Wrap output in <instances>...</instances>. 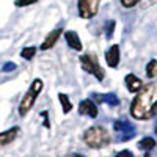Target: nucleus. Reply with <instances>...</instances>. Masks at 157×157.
<instances>
[{
    "instance_id": "1",
    "label": "nucleus",
    "mask_w": 157,
    "mask_h": 157,
    "mask_svg": "<svg viewBox=\"0 0 157 157\" xmlns=\"http://www.w3.org/2000/svg\"><path fill=\"white\" fill-rule=\"evenodd\" d=\"M157 110V85L149 83L143 86L130 104V116L140 121H146L155 115Z\"/></svg>"
},
{
    "instance_id": "2",
    "label": "nucleus",
    "mask_w": 157,
    "mask_h": 157,
    "mask_svg": "<svg viewBox=\"0 0 157 157\" xmlns=\"http://www.w3.org/2000/svg\"><path fill=\"white\" fill-rule=\"evenodd\" d=\"M83 141L90 148L93 149H101L104 146H107L112 141V137L109 134V130L104 126H91L85 130L83 134Z\"/></svg>"
},
{
    "instance_id": "3",
    "label": "nucleus",
    "mask_w": 157,
    "mask_h": 157,
    "mask_svg": "<svg viewBox=\"0 0 157 157\" xmlns=\"http://www.w3.org/2000/svg\"><path fill=\"white\" fill-rule=\"evenodd\" d=\"M43 86H44V83H43L41 78H35V80L32 82L29 91L24 94V98H22V101H21V104H19V115H21V116H25V115H27V113L33 109L35 101L38 99V96H39V93H41Z\"/></svg>"
},
{
    "instance_id": "4",
    "label": "nucleus",
    "mask_w": 157,
    "mask_h": 157,
    "mask_svg": "<svg viewBox=\"0 0 157 157\" xmlns=\"http://www.w3.org/2000/svg\"><path fill=\"white\" fill-rule=\"evenodd\" d=\"M80 66L85 72L94 75L99 82L104 80V77H105V72H104V69L101 68V64L98 61V57L91 55V54H83L80 55Z\"/></svg>"
},
{
    "instance_id": "5",
    "label": "nucleus",
    "mask_w": 157,
    "mask_h": 157,
    "mask_svg": "<svg viewBox=\"0 0 157 157\" xmlns=\"http://www.w3.org/2000/svg\"><path fill=\"white\" fill-rule=\"evenodd\" d=\"M78 16L82 19H91L98 14V0H77Z\"/></svg>"
},
{
    "instance_id": "6",
    "label": "nucleus",
    "mask_w": 157,
    "mask_h": 157,
    "mask_svg": "<svg viewBox=\"0 0 157 157\" xmlns=\"http://www.w3.org/2000/svg\"><path fill=\"white\" fill-rule=\"evenodd\" d=\"M113 127H115V132L120 134V140L121 141H127V140H130L135 135V127L130 124L129 121H124V120L116 121L113 124Z\"/></svg>"
},
{
    "instance_id": "7",
    "label": "nucleus",
    "mask_w": 157,
    "mask_h": 157,
    "mask_svg": "<svg viewBox=\"0 0 157 157\" xmlns=\"http://www.w3.org/2000/svg\"><path fill=\"white\" fill-rule=\"evenodd\" d=\"M78 113L80 115H88L90 118H96L98 116V107L96 104L91 101V99H85L78 104Z\"/></svg>"
},
{
    "instance_id": "8",
    "label": "nucleus",
    "mask_w": 157,
    "mask_h": 157,
    "mask_svg": "<svg viewBox=\"0 0 157 157\" xmlns=\"http://www.w3.org/2000/svg\"><path fill=\"white\" fill-rule=\"evenodd\" d=\"M61 33H63V29H61V27H58V29H55V30H52V32L46 36V39L43 41L41 50H49V49L54 47V46L57 44V41H58V38L61 36Z\"/></svg>"
},
{
    "instance_id": "9",
    "label": "nucleus",
    "mask_w": 157,
    "mask_h": 157,
    "mask_svg": "<svg viewBox=\"0 0 157 157\" xmlns=\"http://www.w3.org/2000/svg\"><path fill=\"white\" fill-rule=\"evenodd\" d=\"M17 135H19V127L17 126L5 130V132H0V149L6 145H10V143H13Z\"/></svg>"
},
{
    "instance_id": "10",
    "label": "nucleus",
    "mask_w": 157,
    "mask_h": 157,
    "mask_svg": "<svg viewBox=\"0 0 157 157\" xmlns=\"http://www.w3.org/2000/svg\"><path fill=\"white\" fill-rule=\"evenodd\" d=\"M105 61L110 68H116L118 63H120V46L113 44L105 54Z\"/></svg>"
},
{
    "instance_id": "11",
    "label": "nucleus",
    "mask_w": 157,
    "mask_h": 157,
    "mask_svg": "<svg viewBox=\"0 0 157 157\" xmlns=\"http://www.w3.org/2000/svg\"><path fill=\"white\" fill-rule=\"evenodd\" d=\"M124 82H126V88L130 91V93H138V91L143 88L141 78H138L135 74H127Z\"/></svg>"
},
{
    "instance_id": "12",
    "label": "nucleus",
    "mask_w": 157,
    "mask_h": 157,
    "mask_svg": "<svg viewBox=\"0 0 157 157\" xmlns=\"http://www.w3.org/2000/svg\"><path fill=\"white\" fill-rule=\"evenodd\" d=\"M64 39L71 49H75V50H82V43H80V38L78 35L74 32V30H68L64 32Z\"/></svg>"
},
{
    "instance_id": "13",
    "label": "nucleus",
    "mask_w": 157,
    "mask_h": 157,
    "mask_svg": "<svg viewBox=\"0 0 157 157\" xmlns=\"http://www.w3.org/2000/svg\"><path fill=\"white\" fill-rule=\"evenodd\" d=\"M138 148L148 152V151H151V149H154V148H155V140H154V138H151V137H145V138H141V140L138 141Z\"/></svg>"
},
{
    "instance_id": "14",
    "label": "nucleus",
    "mask_w": 157,
    "mask_h": 157,
    "mask_svg": "<svg viewBox=\"0 0 157 157\" xmlns=\"http://www.w3.org/2000/svg\"><path fill=\"white\" fill-rule=\"evenodd\" d=\"M94 98H96V101H99V102H105V104H110V105H118V98L115 96V94H94Z\"/></svg>"
},
{
    "instance_id": "15",
    "label": "nucleus",
    "mask_w": 157,
    "mask_h": 157,
    "mask_svg": "<svg viewBox=\"0 0 157 157\" xmlns=\"http://www.w3.org/2000/svg\"><path fill=\"white\" fill-rule=\"evenodd\" d=\"M58 101L61 102V107H63V113H64V115L69 113V112L72 110V104H71L69 98L64 94V93H58Z\"/></svg>"
},
{
    "instance_id": "16",
    "label": "nucleus",
    "mask_w": 157,
    "mask_h": 157,
    "mask_svg": "<svg viewBox=\"0 0 157 157\" xmlns=\"http://www.w3.org/2000/svg\"><path fill=\"white\" fill-rule=\"evenodd\" d=\"M146 75H148L149 78H154V77L157 75V60H155V58H152V60L146 64Z\"/></svg>"
},
{
    "instance_id": "17",
    "label": "nucleus",
    "mask_w": 157,
    "mask_h": 157,
    "mask_svg": "<svg viewBox=\"0 0 157 157\" xmlns=\"http://www.w3.org/2000/svg\"><path fill=\"white\" fill-rule=\"evenodd\" d=\"M35 54H36V49H35V47H25V49H22V52H21V57L25 58V60H32V58L35 57Z\"/></svg>"
},
{
    "instance_id": "18",
    "label": "nucleus",
    "mask_w": 157,
    "mask_h": 157,
    "mask_svg": "<svg viewBox=\"0 0 157 157\" xmlns=\"http://www.w3.org/2000/svg\"><path fill=\"white\" fill-rule=\"evenodd\" d=\"M38 0H14V5L16 6H29V5H33Z\"/></svg>"
},
{
    "instance_id": "19",
    "label": "nucleus",
    "mask_w": 157,
    "mask_h": 157,
    "mask_svg": "<svg viewBox=\"0 0 157 157\" xmlns=\"http://www.w3.org/2000/svg\"><path fill=\"white\" fill-rule=\"evenodd\" d=\"M138 2H140V0H121V5H123L124 8H132V6H135Z\"/></svg>"
},
{
    "instance_id": "20",
    "label": "nucleus",
    "mask_w": 157,
    "mask_h": 157,
    "mask_svg": "<svg viewBox=\"0 0 157 157\" xmlns=\"http://www.w3.org/2000/svg\"><path fill=\"white\" fill-rule=\"evenodd\" d=\"M115 157H135L130 151H127V149H124V151H121V152H118Z\"/></svg>"
},
{
    "instance_id": "21",
    "label": "nucleus",
    "mask_w": 157,
    "mask_h": 157,
    "mask_svg": "<svg viewBox=\"0 0 157 157\" xmlns=\"http://www.w3.org/2000/svg\"><path fill=\"white\" fill-rule=\"evenodd\" d=\"M14 69H16V64H14V63H5V66H3V71H5V72L14 71Z\"/></svg>"
},
{
    "instance_id": "22",
    "label": "nucleus",
    "mask_w": 157,
    "mask_h": 157,
    "mask_svg": "<svg viewBox=\"0 0 157 157\" xmlns=\"http://www.w3.org/2000/svg\"><path fill=\"white\" fill-rule=\"evenodd\" d=\"M47 115H49L47 112H41V116L44 118V126H46V127H50V124H49V121H47Z\"/></svg>"
},
{
    "instance_id": "23",
    "label": "nucleus",
    "mask_w": 157,
    "mask_h": 157,
    "mask_svg": "<svg viewBox=\"0 0 157 157\" xmlns=\"http://www.w3.org/2000/svg\"><path fill=\"white\" fill-rule=\"evenodd\" d=\"M71 157H85V155H82V154H72Z\"/></svg>"
},
{
    "instance_id": "24",
    "label": "nucleus",
    "mask_w": 157,
    "mask_h": 157,
    "mask_svg": "<svg viewBox=\"0 0 157 157\" xmlns=\"http://www.w3.org/2000/svg\"><path fill=\"white\" fill-rule=\"evenodd\" d=\"M145 157H152V155H151V154H148V152H146V154H145Z\"/></svg>"
},
{
    "instance_id": "25",
    "label": "nucleus",
    "mask_w": 157,
    "mask_h": 157,
    "mask_svg": "<svg viewBox=\"0 0 157 157\" xmlns=\"http://www.w3.org/2000/svg\"><path fill=\"white\" fill-rule=\"evenodd\" d=\"M155 134H157V127H155Z\"/></svg>"
}]
</instances>
